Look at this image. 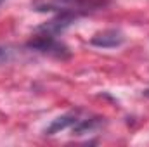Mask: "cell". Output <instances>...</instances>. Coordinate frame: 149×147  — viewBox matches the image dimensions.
<instances>
[{"mask_svg":"<svg viewBox=\"0 0 149 147\" xmlns=\"http://www.w3.org/2000/svg\"><path fill=\"white\" fill-rule=\"evenodd\" d=\"M80 19V16H76L73 12H56V16L45 23H42L37 26V33H47V35H54L59 37L63 33H66L74 23Z\"/></svg>","mask_w":149,"mask_h":147,"instance_id":"3","label":"cell"},{"mask_svg":"<svg viewBox=\"0 0 149 147\" xmlns=\"http://www.w3.org/2000/svg\"><path fill=\"white\" fill-rule=\"evenodd\" d=\"M12 54H14V50H12L10 47H7V45H0V64L10 61V59H12Z\"/></svg>","mask_w":149,"mask_h":147,"instance_id":"7","label":"cell"},{"mask_svg":"<svg viewBox=\"0 0 149 147\" xmlns=\"http://www.w3.org/2000/svg\"><path fill=\"white\" fill-rule=\"evenodd\" d=\"M102 125H104V118H101V116L80 118L71 126V132H73V135H87V133H92V132L99 130Z\"/></svg>","mask_w":149,"mask_h":147,"instance_id":"6","label":"cell"},{"mask_svg":"<svg viewBox=\"0 0 149 147\" xmlns=\"http://www.w3.org/2000/svg\"><path fill=\"white\" fill-rule=\"evenodd\" d=\"M123 43H125V35L118 28L99 31L90 38V45L99 47V49H116V47H121Z\"/></svg>","mask_w":149,"mask_h":147,"instance_id":"4","label":"cell"},{"mask_svg":"<svg viewBox=\"0 0 149 147\" xmlns=\"http://www.w3.org/2000/svg\"><path fill=\"white\" fill-rule=\"evenodd\" d=\"M80 118H81V116H80V111H70V112H66V114H63V116L52 119V123L45 128V135L50 137V135H56V133L64 132V130H68V128L71 130V126H73Z\"/></svg>","mask_w":149,"mask_h":147,"instance_id":"5","label":"cell"},{"mask_svg":"<svg viewBox=\"0 0 149 147\" xmlns=\"http://www.w3.org/2000/svg\"><path fill=\"white\" fill-rule=\"evenodd\" d=\"M26 47L30 50H35L38 54H43V55H49L59 61H66L71 57V50L64 42H61L54 35H47V33L35 31V35L26 42Z\"/></svg>","mask_w":149,"mask_h":147,"instance_id":"2","label":"cell"},{"mask_svg":"<svg viewBox=\"0 0 149 147\" xmlns=\"http://www.w3.org/2000/svg\"><path fill=\"white\" fill-rule=\"evenodd\" d=\"M109 0H37L33 3L38 12H73L83 17L99 9H104Z\"/></svg>","mask_w":149,"mask_h":147,"instance_id":"1","label":"cell"},{"mask_svg":"<svg viewBox=\"0 0 149 147\" xmlns=\"http://www.w3.org/2000/svg\"><path fill=\"white\" fill-rule=\"evenodd\" d=\"M3 2H5V0H0V5H2V3H3Z\"/></svg>","mask_w":149,"mask_h":147,"instance_id":"8","label":"cell"}]
</instances>
